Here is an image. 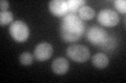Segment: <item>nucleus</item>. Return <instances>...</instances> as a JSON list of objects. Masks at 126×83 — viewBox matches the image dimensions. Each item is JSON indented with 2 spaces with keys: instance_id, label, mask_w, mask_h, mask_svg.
Instances as JSON below:
<instances>
[{
  "instance_id": "15",
  "label": "nucleus",
  "mask_w": 126,
  "mask_h": 83,
  "mask_svg": "<svg viewBox=\"0 0 126 83\" xmlns=\"http://www.w3.org/2000/svg\"><path fill=\"white\" fill-rule=\"evenodd\" d=\"M113 5L118 9V11H120L121 14L126 13V1L125 0H116L113 1Z\"/></svg>"
},
{
  "instance_id": "4",
  "label": "nucleus",
  "mask_w": 126,
  "mask_h": 83,
  "mask_svg": "<svg viewBox=\"0 0 126 83\" xmlns=\"http://www.w3.org/2000/svg\"><path fill=\"white\" fill-rule=\"evenodd\" d=\"M108 33L105 29L101 28V27L93 26L87 30L86 32V38L87 41L94 46H101L107 38Z\"/></svg>"
},
{
  "instance_id": "9",
  "label": "nucleus",
  "mask_w": 126,
  "mask_h": 83,
  "mask_svg": "<svg viewBox=\"0 0 126 83\" xmlns=\"http://www.w3.org/2000/svg\"><path fill=\"white\" fill-rule=\"evenodd\" d=\"M92 62L94 68L97 69H105L109 64V59L107 55L104 53H97L92 58Z\"/></svg>"
},
{
  "instance_id": "5",
  "label": "nucleus",
  "mask_w": 126,
  "mask_h": 83,
  "mask_svg": "<svg viewBox=\"0 0 126 83\" xmlns=\"http://www.w3.org/2000/svg\"><path fill=\"white\" fill-rule=\"evenodd\" d=\"M98 21L105 27H115L120 22V17L117 11L112 9H102L98 14Z\"/></svg>"
},
{
  "instance_id": "16",
  "label": "nucleus",
  "mask_w": 126,
  "mask_h": 83,
  "mask_svg": "<svg viewBox=\"0 0 126 83\" xmlns=\"http://www.w3.org/2000/svg\"><path fill=\"white\" fill-rule=\"evenodd\" d=\"M9 6H10L9 1H6V0H1L0 1V9H1V11H7Z\"/></svg>"
},
{
  "instance_id": "11",
  "label": "nucleus",
  "mask_w": 126,
  "mask_h": 83,
  "mask_svg": "<svg viewBox=\"0 0 126 83\" xmlns=\"http://www.w3.org/2000/svg\"><path fill=\"white\" fill-rule=\"evenodd\" d=\"M118 46V41L115 37H111V35H108L107 38L105 39V42L100 46V48H102L104 51H107V52H111V51L116 50Z\"/></svg>"
},
{
  "instance_id": "13",
  "label": "nucleus",
  "mask_w": 126,
  "mask_h": 83,
  "mask_svg": "<svg viewBox=\"0 0 126 83\" xmlns=\"http://www.w3.org/2000/svg\"><path fill=\"white\" fill-rule=\"evenodd\" d=\"M13 19H14V15L13 13L11 11H1L0 13V25L1 26H4L7 24H11L13 22Z\"/></svg>"
},
{
  "instance_id": "1",
  "label": "nucleus",
  "mask_w": 126,
  "mask_h": 83,
  "mask_svg": "<svg viewBox=\"0 0 126 83\" xmlns=\"http://www.w3.org/2000/svg\"><path fill=\"white\" fill-rule=\"evenodd\" d=\"M84 30V23L76 14H67L63 17L60 25V34L64 42H77L83 35Z\"/></svg>"
},
{
  "instance_id": "10",
  "label": "nucleus",
  "mask_w": 126,
  "mask_h": 83,
  "mask_svg": "<svg viewBox=\"0 0 126 83\" xmlns=\"http://www.w3.org/2000/svg\"><path fill=\"white\" fill-rule=\"evenodd\" d=\"M78 16L82 21H88V20H92L94 15H96V11L93 9L92 6H88V5H83L81 6L78 10Z\"/></svg>"
},
{
  "instance_id": "7",
  "label": "nucleus",
  "mask_w": 126,
  "mask_h": 83,
  "mask_svg": "<svg viewBox=\"0 0 126 83\" xmlns=\"http://www.w3.org/2000/svg\"><path fill=\"white\" fill-rule=\"evenodd\" d=\"M48 9L50 13L54 16H57V17H64L65 15L68 14L67 3H66V1H63V0H53V1H50L48 4Z\"/></svg>"
},
{
  "instance_id": "14",
  "label": "nucleus",
  "mask_w": 126,
  "mask_h": 83,
  "mask_svg": "<svg viewBox=\"0 0 126 83\" xmlns=\"http://www.w3.org/2000/svg\"><path fill=\"white\" fill-rule=\"evenodd\" d=\"M33 55L29 52H23L20 57H19V61H20V64L23 65H32V62H33Z\"/></svg>"
},
{
  "instance_id": "6",
  "label": "nucleus",
  "mask_w": 126,
  "mask_h": 83,
  "mask_svg": "<svg viewBox=\"0 0 126 83\" xmlns=\"http://www.w3.org/2000/svg\"><path fill=\"white\" fill-rule=\"evenodd\" d=\"M52 55H53V46L46 42L38 44L34 50V56L39 61L48 60L52 57Z\"/></svg>"
},
{
  "instance_id": "8",
  "label": "nucleus",
  "mask_w": 126,
  "mask_h": 83,
  "mask_svg": "<svg viewBox=\"0 0 126 83\" xmlns=\"http://www.w3.org/2000/svg\"><path fill=\"white\" fill-rule=\"evenodd\" d=\"M69 69L67 59L63 57H57L52 64V70L56 75H64Z\"/></svg>"
},
{
  "instance_id": "2",
  "label": "nucleus",
  "mask_w": 126,
  "mask_h": 83,
  "mask_svg": "<svg viewBox=\"0 0 126 83\" xmlns=\"http://www.w3.org/2000/svg\"><path fill=\"white\" fill-rule=\"evenodd\" d=\"M10 34L17 43L25 42L30 37V28L23 21H15L10 26Z\"/></svg>"
},
{
  "instance_id": "3",
  "label": "nucleus",
  "mask_w": 126,
  "mask_h": 83,
  "mask_svg": "<svg viewBox=\"0 0 126 83\" xmlns=\"http://www.w3.org/2000/svg\"><path fill=\"white\" fill-rule=\"evenodd\" d=\"M66 55L76 62H85L88 60L90 53L84 45H72L66 49Z\"/></svg>"
},
{
  "instance_id": "12",
  "label": "nucleus",
  "mask_w": 126,
  "mask_h": 83,
  "mask_svg": "<svg viewBox=\"0 0 126 83\" xmlns=\"http://www.w3.org/2000/svg\"><path fill=\"white\" fill-rule=\"evenodd\" d=\"M66 3L68 7V14H76L81 6L85 5L84 0H68Z\"/></svg>"
}]
</instances>
